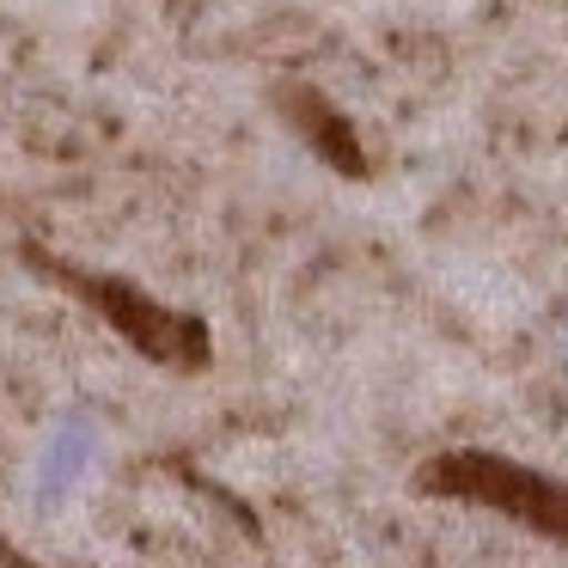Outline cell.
<instances>
[{
  "mask_svg": "<svg viewBox=\"0 0 568 568\" xmlns=\"http://www.w3.org/2000/svg\"><path fill=\"white\" fill-rule=\"evenodd\" d=\"M19 257H26L31 270L43 275V282L68 287L74 300H87V306L99 312L104 324H116V331H123L129 343L141 348V355L172 361V367H202V361H209V324L190 318V312L160 306V300H148L135 282H123V275L80 270V263H68V257H55V251H43L38 239H19Z\"/></svg>",
  "mask_w": 568,
  "mask_h": 568,
  "instance_id": "6da1fadb",
  "label": "cell"
},
{
  "mask_svg": "<svg viewBox=\"0 0 568 568\" xmlns=\"http://www.w3.org/2000/svg\"><path fill=\"white\" fill-rule=\"evenodd\" d=\"M275 111L287 116V129H294L324 165H336V172H348V178L367 172V160H361V148H355V129L343 123V111H336L331 99H318L312 87H275Z\"/></svg>",
  "mask_w": 568,
  "mask_h": 568,
  "instance_id": "7a4b0ae2",
  "label": "cell"
}]
</instances>
